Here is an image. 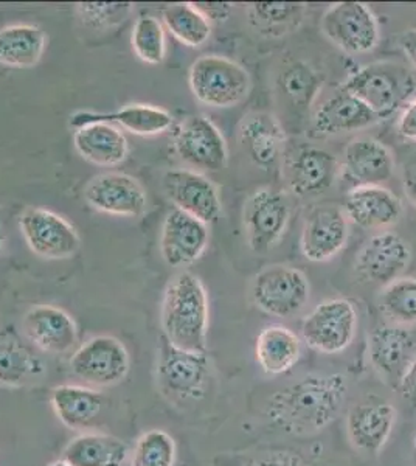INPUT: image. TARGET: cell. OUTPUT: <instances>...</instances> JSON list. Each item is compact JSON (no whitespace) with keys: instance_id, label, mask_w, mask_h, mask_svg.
I'll use <instances>...</instances> for the list:
<instances>
[{"instance_id":"9a60e30c","label":"cell","mask_w":416,"mask_h":466,"mask_svg":"<svg viewBox=\"0 0 416 466\" xmlns=\"http://www.w3.org/2000/svg\"><path fill=\"white\" fill-rule=\"evenodd\" d=\"M339 170L340 164L334 154L317 147H301L286 159V182L297 197H316L334 186Z\"/></svg>"},{"instance_id":"52a82bcc","label":"cell","mask_w":416,"mask_h":466,"mask_svg":"<svg viewBox=\"0 0 416 466\" xmlns=\"http://www.w3.org/2000/svg\"><path fill=\"white\" fill-rule=\"evenodd\" d=\"M358 329V313L345 299L321 302L301 323V336L308 347L334 355L348 349Z\"/></svg>"},{"instance_id":"2e32d148","label":"cell","mask_w":416,"mask_h":466,"mask_svg":"<svg viewBox=\"0 0 416 466\" xmlns=\"http://www.w3.org/2000/svg\"><path fill=\"white\" fill-rule=\"evenodd\" d=\"M164 190L176 208L198 218L202 223H215L221 215V198L217 187L196 171H168L164 176Z\"/></svg>"},{"instance_id":"9c48e42d","label":"cell","mask_w":416,"mask_h":466,"mask_svg":"<svg viewBox=\"0 0 416 466\" xmlns=\"http://www.w3.org/2000/svg\"><path fill=\"white\" fill-rule=\"evenodd\" d=\"M70 369L75 377L92 386H114L127 377L129 355L127 347L116 338L96 336L75 351Z\"/></svg>"},{"instance_id":"bcb514c9","label":"cell","mask_w":416,"mask_h":466,"mask_svg":"<svg viewBox=\"0 0 416 466\" xmlns=\"http://www.w3.org/2000/svg\"><path fill=\"white\" fill-rule=\"evenodd\" d=\"M5 244V230H4V223H2V217H0V252L4 249Z\"/></svg>"},{"instance_id":"ac0fdd59","label":"cell","mask_w":416,"mask_h":466,"mask_svg":"<svg viewBox=\"0 0 416 466\" xmlns=\"http://www.w3.org/2000/svg\"><path fill=\"white\" fill-rule=\"evenodd\" d=\"M208 244L206 223L179 208H173L165 218L160 235V252L173 268L191 265L199 260Z\"/></svg>"},{"instance_id":"b9f144b4","label":"cell","mask_w":416,"mask_h":466,"mask_svg":"<svg viewBox=\"0 0 416 466\" xmlns=\"http://www.w3.org/2000/svg\"><path fill=\"white\" fill-rule=\"evenodd\" d=\"M398 131L407 140L416 142V96L407 103L398 122Z\"/></svg>"},{"instance_id":"4fadbf2b","label":"cell","mask_w":416,"mask_h":466,"mask_svg":"<svg viewBox=\"0 0 416 466\" xmlns=\"http://www.w3.org/2000/svg\"><path fill=\"white\" fill-rule=\"evenodd\" d=\"M411 250L396 233L374 235L359 250L356 257V274L364 281L387 287L400 279L411 263Z\"/></svg>"},{"instance_id":"836d02e7","label":"cell","mask_w":416,"mask_h":466,"mask_svg":"<svg viewBox=\"0 0 416 466\" xmlns=\"http://www.w3.org/2000/svg\"><path fill=\"white\" fill-rule=\"evenodd\" d=\"M164 22L180 43L199 47L210 37L211 25L193 4H176L164 11Z\"/></svg>"},{"instance_id":"ffe728a7","label":"cell","mask_w":416,"mask_h":466,"mask_svg":"<svg viewBox=\"0 0 416 466\" xmlns=\"http://www.w3.org/2000/svg\"><path fill=\"white\" fill-rule=\"evenodd\" d=\"M24 329L33 344L52 355L67 353L78 339L74 318L52 305L32 308L24 318Z\"/></svg>"},{"instance_id":"5b68a950","label":"cell","mask_w":416,"mask_h":466,"mask_svg":"<svg viewBox=\"0 0 416 466\" xmlns=\"http://www.w3.org/2000/svg\"><path fill=\"white\" fill-rule=\"evenodd\" d=\"M210 375V360L206 353L178 349L162 336L158 347L157 381L165 397L176 401L200 400L206 395Z\"/></svg>"},{"instance_id":"7dc6e473","label":"cell","mask_w":416,"mask_h":466,"mask_svg":"<svg viewBox=\"0 0 416 466\" xmlns=\"http://www.w3.org/2000/svg\"><path fill=\"white\" fill-rule=\"evenodd\" d=\"M48 466H70V465H69V463H66V461H55V463H52V465H48Z\"/></svg>"},{"instance_id":"4dcf8cb0","label":"cell","mask_w":416,"mask_h":466,"mask_svg":"<svg viewBox=\"0 0 416 466\" xmlns=\"http://www.w3.org/2000/svg\"><path fill=\"white\" fill-rule=\"evenodd\" d=\"M46 48V35L35 25H10L0 30V64L32 67Z\"/></svg>"},{"instance_id":"8992f818","label":"cell","mask_w":416,"mask_h":466,"mask_svg":"<svg viewBox=\"0 0 416 466\" xmlns=\"http://www.w3.org/2000/svg\"><path fill=\"white\" fill-rule=\"evenodd\" d=\"M252 299L264 313L292 318L308 303L309 281L301 270L290 266H269L253 279Z\"/></svg>"},{"instance_id":"484cf974","label":"cell","mask_w":416,"mask_h":466,"mask_svg":"<svg viewBox=\"0 0 416 466\" xmlns=\"http://www.w3.org/2000/svg\"><path fill=\"white\" fill-rule=\"evenodd\" d=\"M239 138L250 159L263 168L274 165L285 149V129L268 112H255L246 116L239 127Z\"/></svg>"},{"instance_id":"e575fe53","label":"cell","mask_w":416,"mask_h":466,"mask_svg":"<svg viewBox=\"0 0 416 466\" xmlns=\"http://www.w3.org/2000/svg\"><path fill=\"white\" fill-rule=\"evenodd\" d=\"M380 308L396 325L416 323V279L400 277L387 285L380 294Z\"/></svg>"},{"instance_id":"74e56055","label":"cell","mask_w":416,"mask_h":466,"mask_svg":"<svg viewBox=\"0 0 416 466\" xmlns=\"http://www.w3.org/2000/svg\"><path fill=\"white\" fill-rule=\"evenodd\" d=\"M79 16L87 27L106 28L122 24L131 13V4H120V2H85L78 4Z\"/></svg>"},{"instance_id":"7402d4cb","label":"cell","mask_w":416,"mask_h":466,"mask_svg":"<svg viewBox=\"0 0 416 466\" xmlns=\"http://www.w3.org/2000/svg\"><path fill=\"white\" fill-rule=\"evenodd\" d=\"M345 213L359 228H389L398 223L402 204L395 193L382 186H359L348 193Z\"/></svg>"},{"instance_id":"d4e9b609","label":"cell","mask_w":416,"mask_h":466,"mask_svg":"<svg viewBox=\"0 0 416 466\" xmlns=\"http://www.w3.org/2000/svg\"><path fill=\"white\" fill-rule=\"evenodd\" d=\"M345 170L359 186H382L395 173L389 148L374 138H356L345 148Z\"/></svg>"},{"instance_id":"4316f807","label":"cell","mask_w":416,"mask_h":466,"mask_svg":"<svg viewBox=\"0 0 416 466\" xmlns=\"http://www.w3.org/2000/svg\"><path fill=\"white\" fill-rule=\"evenodd\" d=\"M53 410L70 430H89L96 426L105 408V397L81 386L55 387L50 395Z\"/></svg>"},{"instance_id":"7bdbcfd3","label":"cell","mask_w":416,"mask_h":466,"mask_svg":"<svg viewBox=\"0 0 416 466\" xmlns=\"http://www.w3.org/2000/svg\"><path fill=\"white\" fill-rule=\"evenodd\" d=\"M396 389L400 390L401 397L404 398L407 403H411L416 408V360L411 362L406 373L402 375Z\"/></svg>"},{"instance_id":"cb8c5ba5","label":"cell","mask_w":416,"mask_h":466,"mask_svg":"<svg viewBox=\"0 0 416 466\" xmlns=\"http://www.w3.org/2000/svg\"><path fill=\"white\" fill-rule=\"evenodd\" d=\"M380 122L378 116L358 96L347 90L323 101L317 107L312 125L320 136H336V134L351 133Z\"/></svg>"},{"instance_id":"8fae6325","label":"cell","mask_w":416,"mask_h":466,"mask_svg":"<svg viewBox=\"0 0 416 466\" xmlns=\"http://www.w3.org/2000/svg\"><path fill=\"white\" fill-rule=\"evenodd\" d=\"M28 248L44 258H69L78 250L79 237L72 224L56 213L30 207L19 218Z\"/></svg>"},{"instance_id":"1f68e13d","label":"cell","mask_w":416,"mask_h":466,"mask_svg":"<svg viewBox=\"0 0 416 466\" xmlns=\"http://www.w3.org/2000/svg\"><path fill=\"white\" fill-rule=\"evenodd\" d=\"M46 366L30 350L17 340L0 339V382L21 387L44 377Z\"/></svg>"},{"instance_id":"277c9868","label":"cell","mask_w":416,"mask_h":466,"mask_svg":"<svg viewBox=\"0 0 416 466\" xmlns=\"http://www.w3.org/2000/svg\"><path fill=\"white\" fill-rule=\"evenodd\" d=\"M196 98L211 107H232L249 96L250 75L241 64L219 55H206L191 64L188 74Z\"/></svg>"},{"instance_id":"ab89813d","label":"cell","mask_w":416,"mask_h":466,"mask_svg":"<svg viewBox=\"0 0 416 466\" xmlns=\"http://www.w3.org/2000/svg\"><path fill=\"white\" fill-rule=\"evenodd\" d=\"M241 466H305L292 451H266L259 456L248 457Z\"/></svg>"},{"instance_id":"f546056e","label":"cell","mask_w":416,"mask_h":466,"mask_svg":"<svg viewBox=\"0 0 416 466\" xmlns=\"http://www.w3.org/2000/svg\"><path fill=\"white\" fill-rule=\"evenodd\" d=\"M255 353L264 373L283 375L300 360V339L292 329L270 325L259 334Z\"/></svg>"},{"instance_id":"d590c367","label":"cell","mask_w":416,"mask_h":466,"mask_svg":"<svg viewBox=\"0 0 416 466\" xmlns=\"http://www.w3.org/2000/svg\"><path fill=\"white\" fill-rule=\"evenodd\" d=\"M176 443L165 431H147L136 443L131 466H174Z\"/></svg>"},{"instance_id":"5bb4252c","label":"cell","mask_w":416,"mask_h":466,"mask_svg":"<svg viewBox=\"0 0 416 466\" xmlns=\"http://www.w3.org/2000/svg\"><path fill=\"white\" fill-rule=\"evenodd\" d=\"M369 350L374 370L395 389L409 366L416 360L413 334L396 323L376 327L370 334Z\"/></svg>"},{"instance_id":"d6986e66","label":"cell","mask_w":416,"mask_h":466,"mask_svg":"<svg viewBox=\"0 0 416 466\" xmlns=\"http://www.w3.org/2000/svg\"><path fill=\"white\" fill-rule=\"evenodd\" d=\"M347 239L348 223L342 208L323 204L306 217L301 252L309 261H327L345 248Z\"/></svg>"},{"instance_id":"30bf717a","label":"cell","mask_w":416,"mask_h":466,"mask_svg":"<svg viewBox=\"0 0 416 466\" xmlns=\"http://www.w3.org/2000/svg\"><path fill=\"white\" fill-rule=\"evenodd\" d=\"M289 221V202L281 191L259 188L244 207V226L250 249L269 252L285 233Z\"/></svg>"},{"instance_id":"f6af8a7d","label":"cell","mask_w":416,"mask_h":466,"mask_svg":"<svg viewBox=\"0 0 416 466\" xmlns=\"http://www.w3.org/2000/svg\"><path fill=\"white\" fill-rule=\"evenodd\" d=\"M400 46L416 72V28L407 30L401 35Z\"/></svg>"},{"instance_id":"44dd1931","label":"cell","mask_w":416,"mask_h":466,"mask_svg":"<svg viewBox=\"0 0 416 466\" xmlns=\"http://www.w3.org/2000/svg\"><path fill=\"white\" fill-rule=\"evenodd\" d=\"M396 409L385 401L358 404L347 415V431L354 448L378 454L395 428Z\"/></svg>"},{"instance_id":"6da1fadb","label":"cell","mask_w":416,"mask_h":466,"mask_svg":"<svg viewBox=\"0 0 416 466\" xmlns=\"http://www.w3.org/2000/svg\"><path fill=\"white\" fill-rule=\"evenodd\" d=\"M347 392V378L340 373L309 375L275 392L266 417L285 434H317L338 419Z\"/></svg>"},{"instance_id":"60d3db41","label":"cell","mask_w":416,"mask_h":466,"mask_svg":"<svg viewBox=\"0 0 416 466\" xmlns=\"http://www.w3.org/2000/svg\"><path fill=\"white\" fill-rule=\"evenodd\" d=\"M193 6L208 22H226L232 15V4L226 2H196Z\"/></svg>"},{"instance_id":"c3c4849f","label":"cell","mask_w":416,"mask_h":466,"mask_svg":"<svg viewBox=\"0 0 416 466\" xmlns=\"http://www.w3.org/2000/svg\"><path fill=\"white\" fill-rule=\"evenodd\" d=\"M413 445H415V451H416V435H415V440H413Z\"/></svg>"},{"instance_id":"83f0119b","label":"cell","mask_w":416,"mask_h":466,"mask_svg":"<svg viewBox=\"0 0 416 466\" xmlns=\"http://www.w3.org/2000/svg\"><path fill=\"white\" fill-rule=\"evenodd\" d=\"M75 148L86 160L101 167L122 164L127 156V140L118 127L92 123L75 129Z\"/></svg>"},{"instance_id":"8d00e7d4","label":"cell","mask_w":416,"mask_h":466,"mask_svg":"<svg viewBox=\"0 0 416 466\" xmlns=\"http://www.w3.org/2000/svg\"><path fill=\"white\" fill-rule=\"evenodd\" d=\"M132 48L147 64H160L165 59V32L154 16H140L132 30Z\"/></svg>"},{"instance_id":"f35d334b","label":"cell","mask_w":416,"mask_h":466,"mask_svg":"<svg viewBox=\"0 0 416 466\" xmlns=\"http://www.w3.org/2000/svg\"><path fill=\"white\" fill-rule=\"evenodd\" d=\"M303 5L292 2H259L250 8L252 19L257 21L259 27L277 28L286 27L300 16Z\"/></svg>"},{"instance_id":"7a4b0ae2","label":"cell","mask_w":416,"mask_h":466,"mask_svg":"<svg viewBox=\"0 0 416 466\" xmlns=\"http://www.w3.org/2000/svg\"><path fill=\"white\" fill-rule=\"evenodd\" d=\"M162 329L174 347L206 353L208 297L202 281L191 272L174 276L165 289Z\"/></svg>"},{"instance_id":"3957f363","label":"cell","mask_w":416,"mask_h":466,"mask_svg":"<svg viewBox=\"0 0 416 466\" xmlns=\"http://www.w3.org/2000/svg\"><path fill=\"white\" fill-rule=\"evenodd\" d=\"M385 120L407 106L416 92V75L406 64L378 61L354 72L342 87Z\"/></svg>"},{"instance_id":"e0dca14e","label":"cell","mask_w":416,"mask_h":466,"mask_svg":"<svg viewBox=\"0 0 416 466\" xmlns=\"http://www.w3.org/2000/svg\"><path fill=\"white\" fill-rule=\"evenodd\" d=\"M85 199L96 210L117 217H142L147 210V193L137 179L123 173H106L90 180Z\"/></svg>"},{"instance_id":"7c38bea8","label":"cell","mask_w":416,"mask_h":466,"mask_svg":"<svg viewBox=\"0 0 416 466\" xmlns=\"http://www.w3.org/2000/svg\"><path fill=\"white\" fill-rule=\"evenodd\" d=\"M176 153L196 170L221 171L226 168L228 151L221 131L207 116H188L174 140Z\"/></svg>"},{"instance_id":"d6a6232c","label":"cell","mask_w":416,"mask_h":466,"mask_svg":"<svg viewBox=\"0 0 416 466\" xmlns=\"http://www.w3.org/2000/svg\"><path fill=\"white\" fill-rule=\"evenodd\" d=\"M279 85L292 106L306 109L311 106L312 101L319 96L323 76L309 64L297 61L281 72Z\"/></svg>"},{"instance_id":"603a6c76","label":"cell","mask_w":416,"mask_h":466,"mask_svg":"<svg viewBox=\"0 0 416 466\" xmlns=\"http://www.w3.org/2000/svg\"><path fill=\"white\" fill-rule=\"evenodd\" d=\"M92 123L120 125L137 136H156L168 131L173 125V116L162 107L149 105H127L114 112L79 111L70 116V127L75 129Z\"/></svg>"},{"instance_id":"f1b7e54d","label":"cell","mask_w":416,"mask_h":466,"mask_svg":"<svg viewBox=\"0 0 416 466\" xmlns=\"http://www.w3.org/2000/svg\"><path fill=\"white\" fill-rule=\"evenodd\" d=\"M127 445L114 435L86 432L66 446L63 461L70 466H123Z\"/></svg>"},{"instance_id":"ba28073f","label":"cell","mask_w":416,"mask_h":466,"mask_svg":"<svg viewBox=\"0 0 416 466\" xmlns=\"http://www.w3.org/2000/svg\"><path fill=\"white\" fill-rule=\"evenodd\" d=\"M321 32L348 54H369L380 41L373 11L362 2H339L321 17Z\"/></svg>"},{"instance_id":"ee69618b","label":"cell","mask_w":416,"mask_h":466,"mask_svg":"<svg viewBox=\"0 0 416 466\" xmlns=\"http://www.w3.org/2000/svg\"><path fill=\"white\" fill-rule=\"evenodd\" d=\"M404 191L407 198L416 206V154L404 167Z\"/></svg>"}]
</instances>
